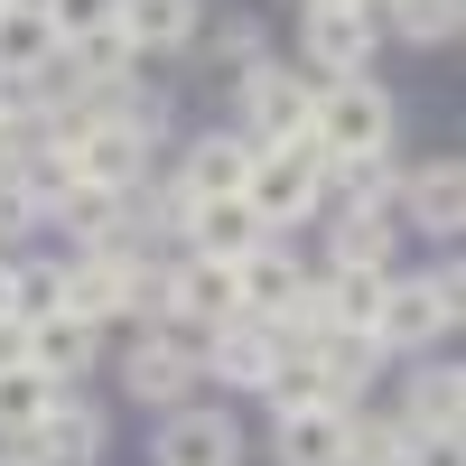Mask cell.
<instances>
[{"instance_id": "1", "label": "cell", "mask_w": 466, "mask_h": 466, "mask_svg": "<svg viewBox=\"0 0 466 466\" xmlns=\"http://www.w3.org/2000/svg\"><path fill=\"white\" fill-rule=\"evenodd\" d=\"M243 206L261 215V233H289L327 206V149L318 140H280V149H252V168H243Z\"/></svg>"}, {"instance_id": "2", "label": "cell", "mask_w": 466, "mask_h": 466, "mask_svg": "<svg viewBox=\"0 0 466 466\" xmlns=\"http://www.w3.org/2000/svg\"><path fill=\"white\" fill-rule=\"evenodd\" d=\"M466 318V280L457 270H420V280H382V308H373V336L382 355H430V336H448Z\"/></svg>"}, {"instance_id": "3", "label": "cell", "mask_w": 466, "mask_h": 466, "mask_svg": "<svg viewBox=\"0 0 466 466\" xmlns=\"http://www.w3.org/2000/svg\"><path fill=\"white\" fill-rule=\"evenodd\" d=\"M308 140L327 159H355V149H392V94L373 75H327L318 103H308Z\"/></svg>"}, {"instance_id": "4", "label": "cell", "mask_w": 466, "mask_h": 466, "mask_svg": "<svg viewBox=\"0 0 466 466\" xmlns=\"http://www.w3.org/2000/svg\"><path fill=\"white\" fill-rule=\"evenodd\" d=\"M233 103H243V140L252 149H280L308 131V103H318V75H289V66H243L233 75Z\"/></svg>"}, {"instance_id": "5", "label": "cell", "mask_w": 466, "mask_h": 466, "mask_svg": "<svg viewBox=\"0 0 466 466\" xmlns=\"http://www.w3.org/2000/svg\"><path fill=\"white\" fill-rule=\"evenodd\" d=\"M373 47H382V10L373 0H345V10H308V28H299V56H308V75H364L373 66Z\"/></svg>"}, {"instance_id": "6", "label": "cell", "mask_w": 466, "mask_h": 466, "mask_svg": "<svg viewBox=\"0 0 466 466\" xmlns=\"http://www.w3.org/2000/svg\"><path fill=\"white\" fill-rule=\"evenodd\" d=\"M206 373L224 382V392H270V373H280V336H270V318H224L206 327Z\"/></svg>"}, {"instance_id": "7", "label": "cell", "mask_w": 466, "mask_h": 466, "mask_svg": "<svg viewBox=\"0 0 466 466\" xmlns=\"http://www.w3.org/2000/svg\"><path fill=\"white\" fill-rule=\"evenodd\" d=\"M28 448L47 457V466H103V448H112V410H103V401H85V392L66 382V392L47 401V420L28 430Z\"/></svg>"}, {"instance_id": "8", "label": "cell", "mask_w": 466, "mask_h": 466, "mask_svg": "<svg viewBox=\"0 0 466 466\" xmlns=\"http://www.w3.org/2000/svg\"><path fill=\"white\" fill-rule=\"evenodd\" d=\"M66 149H75V177H85V187H122V197H131V187L149 177V149H159V140H140L131 122H94V131H75Z\"/></svg>"}, {"instance_id": "9", "label": "cell", "mask_w": 466, "mask_h": 466, "mask_svg": "<svg viewBox=\"0 0 466 466\" xmlns=\"http://www.w3.org/2000/svg\"><path fill=\"white\" fill-rule=\"evenodd\" d=\"M270 457L280 466H345V401L270 410Z\"/></svg>"}, {"instance_id": "10", "label": "cell", "mask_w": 466, "mask_h": 466, "mask_svg": "<svg viewBox=\"0 0 466 466\" xmlns=\"http://www.w3.org/2000/svg\"><path fill=\"white\" fill-rule=\"evenodd\" d=\"M233 457H243V430H233L224 410H206V401H177V410H168L159 466H233Z\"/></svg>"}, {"instance_id": "11", "label": "cell", "mask_w": 466, "mask_h": 466, "mask_svg": "<svg viewBox=\"0 0 466 466\" xmlns=\"http://www.w3.org/2000/svg\"><path fill=\"white\" fill-rule=\"evenodd\" d=\"M197 355L187 345H168V336H140L131 345V364H122V382H131V401H149V410H177L187 392H197Z\"/></svg>"}, {"instance_id": "12", "label": "cell", "mask_w": 466, "mask_h": 466, "mask_svg": "<svg viewBox=\"0 0 466 466\" xmlns=\"http://www.w3.org/2000/svg\"><path fill=\"white\" fill-rule=\"evenodd\" d=\"M308 364H318L327 401H345V410H355V392L382 373V336H373V327H327L318 345H308Z\"/></svg>"}, {"instance_id": "13", "label": "cell", "mask_w": 466, "mask_h": 466, "mask_svg": "<svg viewBox=\"0 0 466 466\" xmlns=\"http://www.w3.org/2000/svg\"><path fill=\"white\" fill-rule=\"evenodd\" d=\"M392 206H401L420 233H457V224H466V168H457V159H430V168H410V177L392 187Z\"/></svg>"}, {"instance_id": "14", "label": "cell", "mask_w": 466, "mask_h": 466, "mask_svg": "<svg viewBox=\"0 0 466 466\" xmlns=\"http://www.w3.org/2000/svg\"><path fill=\"white\" fill-rule=\"evenodd\" d=\"M168 289H177V318H197V327H224V318H243L233 261H215V252H187V261H168Z\"/></svg>"}, {"instance_id": "15", "label": "cell", "mask_w": 466, "mask_h": 466, "mask_svg": "<svg viewBox=\"0 0 466 466\" xmlns=\"http://www.w3.org/2000/svg\"><path fill=\"white\" fill-rule=\"evenodd\" d=\"M122 280H131V261L122 252H75L66 261V318H85V327H112L122 318Z\"/></svg>"}, {"instance_id": "16", "label": "cell", "mask_w": 466, "mask_h": 466, "mask_svg": "<svg viewBox=\"0 0 466 466\" xmlns=\"http://www.w3.org/2000/svg\"><path fill=\"white\" fill-rule=\"evenodd\" d=\"M299 280H308V270L289 261V243H280V233H261V243L233 261V289H243V308H252V318H280V308L299 299Z\"/></svg>"}, {"instance_id": "17", "label": "cell", "mask_w": 466, "mask_h": 466, "mask_svg": "<svg viewBox=\"0 0 466 466\" xmlns=\"http://www.w3.org/2000/svg\"><path fill=\"white\" fill-rule=\"evenodd\" d=\"M187 252H215V261H243L252 243H261V215L243 206V197H197V206H187Z\"/></svg>"}, {"instance_id": "18", "label": "cell", "mask_w": 466, "mask_h": 466, "mask_svg": "<svg viewBox=\"0 0 466 466\" xmlns=\"http://www.w3.org/2000/svg\"><path fill=\"white\" fill-rule=\"evenodd\" d=\"M243 168H252V140L243 131H206V140H187L177 187L187 197H243Z\"/></svg>"}, {"instance_id": "19", "label": "cell", "mask_w": 466, "mask_h": 466, "mask_svg": "<svg viewBox=\"0 0 466 466\" xmlns=\"http://www.w3.org/2000/svg\"><path fill=\"white\" fill-rule=\"evenodd\" d=\"M122 37L140 56H177V47L206 37V10H197V0H122Z\"/></svg>"}, {"instance_id": "20", "label": "cell", "mask_w": 466, "mask_h": 466, "mask_svg": "<svg viewBox=\"0 0 466 466\" xmlns=\"http://www.w3.org/2000/svg\"><path fill=\"white\" fill-rule=\"evenodd\" d=\"M94 355H103V327H85V318H37L28 327V364L47 373V382H75V373H94Z\"/></svg>"}, {"instance_id": "21", "label": "cell", "mask_w": 466, "mask_h": 466, "mask_svg": "<svg viewBox=\"0 0 466 466\" xmlns=\"http://www.w3.org/2000/svg\"><path fill=\"white\" fill-rule=\"evenodd\" d=\"M401 420H410L420 439H457V420H466V373H457V364L410 373V401H401Z\"/></svg>"}, {"instance_id": "22", "label": "cell", "mask_w": 466, "mask_h": 466, "mask_svg": "<svg viewBox=\"0 0 466 466\" xmlns=\"http://www.w3.org/2000/svg\"><path fill=\"white\" fill-rule=\"evenodd\" d=\"M392 187H401V168H392V149H355V159H327V197H336V206H364V215H392Z\"/></svg>"}, {"instance_id": "23", "label": "cell", "mask_w": 466, "mask_h": 466, "mask_svg": "<svg viewBox=\"0 0 466 466\" xmlns=\"http://www.w3.org/2000/svg\"><path fill=\"white\" fill-rule=\"evenodd\" d=\"M56 233H75V252H103L112 233H122V187H66V197L47 206Z\"/></svg>"}, {"instance_id": "24", "label": "cell", "mask_w": 466, "mask_h": 466, "mask_svg": "<svg viewBox=\"0 0 466 466\" xmlns=\"http://www.w3.org/2000/svg\"><path fill=\"white\" fill-rule=\"evenodd\" d=\"M392 215H364V206H336V224H327V252H336V270H392Z\"/></svg>"}, {"instance_id": "25", "label": "cell", "mask_w": 466, "mask_h": 466, "mask_svg": "<svg viewBox=\"0 0 466 466\" xmlns=\"http://www.w3.org/2000/svg\"><path fill=\"white\" fill-rule=\"evenodd\" d=\"M66 66H75V85H85V94H103V85H131L140 47L122 37V19H112V28H85V37H66Z\"/></svg>"}, {"instance_id": "26", "label": "cell", "mask_w": 466, "mask_h": 466, "mask_svg": "<svg viewBox=\"0 0 466 466\" xmlns=\"http://www.w3.org/2000/svg\"><path fill=\"white\" fill-rule=\"evenodd\" d=\"M56 392H66V382H47L37 364H10V373H0V439H28Z\"/></svg>"}, {"instance_id": "27", "label": "cell", "mask_w": 466, "mask_h": 466, "mask_svg": "<svg viewBox=\"0 0 466 466\" xmlns=\"http://www.w3.org/2000/svg\"><path fill=\"white\" fill-rule=\"evenodd\" d=\"M382 28L410 37V47H448L466 28V0H382Z\"/></svg>"}, {"instance_id": "28", "label": "cell", "mask_w": 466, "mask_h": 466, "mask_svg": "<svg viewBox=\"0 0 466 466\" xmlns=\"http://www.w3.org/2000/svg\"><path fill=\"white\" fill-rule=\"evenodd\" d=\"M66 47V37L47 28V10H0V75H37Z\"/></svg>"}, {"instance_id": "29", "label": "cell", "mask_w": 466, "mask_h": 466, "mask_svg": "<svg viewBox=\"0 0 466 466\" xmlns=\"http://www.w3.org/2000/svg\"><path fill=\"white\" fill-rule=\"evenodd\" d=\"M382 280H392V270H336V261H327V280H318V299H327V327H373Z\"/></svg>"}, {"instance_id": "30", "label": "cell", "mask_w": 466, "mask_h": 466, "mask_svg": "<svg viewBox=\"0 0 466 466\" xmlns=\"http://www.w3.org/2000/svg\"><path fill=\"white\" fill-rule=\"evenodd\" d=\"M345 466H410V420L345 410Z\"/></svg>"}, {"instance_id": "31", "label": "cell", "mask_w": 466, "mask_h": 466, "mask_svg": "<svg viewBox=\"0 0 466 466\" xmlns=\"http://www.w3.org/2000/svg\"><path fill=\"white\" fill-rule=\"evenodd\" d=\"M56 299H66V261H10V318H56Z\"/></svg>"}, {"instance_id": "32", "label": "cell", "mask_w": 466, "mask_h": 466, "mask_svg": "<svg viewBox=\"0 0 466 466\" xmlns=\"http://www.w3.org/2000/svg\"><path fill=\"white\" fill-rule=\"evenodd\" d=\"M0 122H19V140L47 131V103H37V75H0ZM56 140V131H47Z\"/></svg>"}, {"instance_id": "33", "label": "cell", "mask_w": 466, "mask_h": 466, "mask_svg": "<svg viewBox=\"0 0 466 466\" xmlns=\"http://www.w3.org/2000/svg\"><path fill=\"white\" fill-rule=\"evenodd\" d=\"M112 19H122V0H47L56 37H85V28H112Z\"/></svg>"}, {"instance_id": "34", "label": "cell", "mask_w": 466, "mask_h": 466, "mask_svg": "<svg viewBox=\"0 0 466 466\" xmlns=\"http://www.w3.org/2000/svg\"><path fill=\"white\" fill-rule=\"evenodd\" d=\"M19 233H37V206L19 197V177H0V243H19Z\"/></svg>"}, {"instance_id": "35", "label": "cell", "mask_w": 466, "mask_h": 466, "mask_svg": "<svg viewBox=\"0 0 466 466\" xmlns=\"http://www.w3.org/2000/svg\"><path fill=\"white\" fill-rule=\"evenodd\" d=\"M215 47H224V66H233V75H243V66H261V28L233 19V28H215Z\"/></svg>"}, {"instance_id": "36", "label": "cell", "mask_w": 466, "mask_h": 466, "mask_svg": "<svg viewBox=\"0 0 466 466\" xmlns=\"http://www.w3.org/2000/svg\"><path fill=\"white\" fill-rule=\"evenodd\" d=\"M410 466H466V448H457V439H420V430H410Z\"/></svg>"}, {"instance_id": "37", "label": "cell", "mask_w": 466, "mask_h": 466, "mask_svg": "<svg viewBox=\"0 0 466 466\" xmlns=\"http://www.w3.org/2000/svg\"><path fill=\"white\" fill-rule=\"evenodd\" d=\"M10 364H28V318L0 308V373H10Z\"/></svg>"}, {"instance_id": "38", "label": "cell", "mask_w": 466, "mask_h": 466, "mask_svg": "<svg viewBox=\"0 0 466 466\" xmlns=\"http://www.w3.org/2000/svg\"><path fill=\"white\" fill-rule=\"evenodd\" d=\"M0 466H47V457H37L28 439H0Z\"/></svg>"}, {"instance_id": "39", "label": "cell", "mask_w": 466, "mask_h": 466, "mask_svg": "<svg viewBox=\"0 0 466 466\" xmlns=\"http://www.w3.org/2000/svg\"><path fill=\"white\" fill-rule=\"evenodd\" d=\"M10 159H19V122H0V177H10Z\"/></svg>"}, {"instance_id": "40", "label": "cell", "mask_w": 466, "mask_h": 466, "mask_svg": "<svg viewBox=\"0 0 466 466\" xmlns=\"http://www.w3.org/2000/svg\"><path fill=\"white\" fill-rule=\"evenodd\" d=\"M0 10H47V0H0Z\"/></svg>"}, {"instance_id": "41", "label": "cell", "mask_w": 466, "mask_h": 466, "mask_svg": "<svg viewBox=\"0 0 466 466\" xmlns=\"http://www.w3.org/2000/svg\"><path fill=\"white\" fill-rule=\"evenodd\" d=\"M0 308H10V261H0Z\"/></svg>"}, {"instance_id": "42", "label": "cell", "mask_w": 466, "mask_h": 466, "mask_svg": "<svg viewBox=\"0 0 466 466\" xmlns=\"http://www.w3.org/2000/svg\"><path fill=\"white\" fill-rule=\"evenodd\" d=\"M308 10H345V0H308Z\"/></svg>"}, {"instance_id": "43", "label": "cell", "mask_w": 466, "mask_h": 466, "mask_svg": "<svg viewBox=\"0 0 466 466\" xmlns=\"http://www.w3.org/2000/svg\"><path fill=\"white\" fill-rule=\"evenodd\" d=\"M373 10H382V0H373Z\"/></svg>"}]
</instances>
